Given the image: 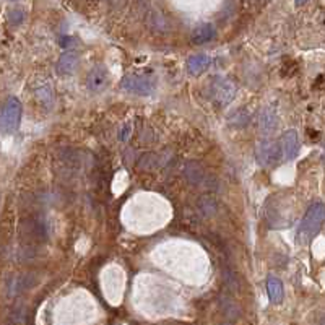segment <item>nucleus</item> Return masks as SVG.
Segmentation results:
<instances>
[{
    "mask_svg": "<svg viewBox=\"0 0 325 325\" xmlns=\"http://www.w3.org/2000/svg\"><path fill=\"white\" fill-rule=\"evenodd\" d=\"M210 62H212L210 57L205 56V54H195L187 61V68H189L190 75H200L210 67Z\"/></svg>",
    "mask_w": 325,
    "mask_h": 325,
    "instance_id": "14",
    "label": "nucleus"
},
{
    "mask_svg": "<svg viewBox=\"0 0 325 325\" xmlns=\"http://www.w3.org/2000/svg\"><path fill=\"white\" fill-rule=\"evenodd\" d=\"M283 158L281 143L275 140H262L255 148V159L260 166H273Z\"/></svg>",
    "mask_w": 325,
    "mask_h": 325,
    "instance_id": "4",
    "label": "nucleus"
},
{
    "mask_svg": "<svg viewBox=\"0 0 325 325\" xmlns=\"http://www.w3.org/2000/svg\"><path fill=\"white\" fill-rule=\"evenodd\" d=\"M223 280H224V283H226L228 286L237 288V280H236L234 273H232L230 268H224V270H223Z\"/></svg>",
    "mask_w": 325,
    "mask_h": 325,
    "instance_id": "21",
    "label": "nucleus"
},
{
    "mask_svg": "<svg viewBox=\"0 0 325 325\" xmlns=\"http://www.w3.org/2000/svg\"><path fill=\"white\" fill-rule=\"evenodd\" d=\"M21 234L30 241L34 242H44L49 237V226L43 218L33 217L28 218L21 224Z\"/></svg>",
    "mask_w": 325,
    "mask_h": 325,
    "instance_id": "6",
    "label": "nucleus"
},
{
    "mask_svg": "<svg viewBox=\"0 0 325 325\" xmlns=\"http://www.w3.org/2000/svg\"><path fill=\"white\" fill-rule=\"evenodd\" d=\"M221 309L228 317H237V315H239V309H237V306L230 299H221Z\"/></svg>",
    "mask_w": 325,
    "mask_h": 325,
    "instance_id": "19",
    "label": "nucleus"
},
{
    "mask_svg": "<svg viewBox=\"0 0 325 325\" xmlns=\"http://www.w3.org/2000/svg\"><path fill=\"white\" fill-rule=\"evenodd\" d=\"M281 150H283V159L285 161H291L297 156L299 153V139H297L296 130H286L281 137Z\"/></svg>",
    "mask_w": 325,
    "mask_h": 325,
    "instance_id": "9",
    "label": "nucleus"
},
{
    "mask_svg": "<svg viewBox=\"0 0 325 325\" xmlns=\"http://www.w3.org/2000/svg\"><path fill=\"white\" fill-rule=\"evenodd\" d=\"M236 85L232 83L231 80L228 78H215L212 81V86H210V93H212V98L217 101L219 106H226L230 104L236 96Z\"/></svg>",
    "mask_w": 325,
    "mask_h": 325,
    "instance_id": "5",
    "label": "nucleus"
},
{
    "mask_svg": "<svg viewBox=\"0 0 325 325\" xmlns=\"http://www.w3.org/2000/svg\"><path fill=\"white\" fill-rule=\"evenodd\" d=\"M109 83V73L108 68L103 65H98L94 68H91L88 72V77H86V86L91 93H101L108 88Z\"/></svg>",
    "mask_w": 325,
    "mask_h": 325,
    "instance_id": "8",
    "label": "nucleus"
},
{
    "mask_svg": "<svg viewBox=\"0 0 325 325\" xmlns=\"http://www.w3.org/2000/svg\"><path fill=\"white\" fill-rule=\"evenodd\" d=\"M249 122H250V112L247 111L246 108L237 109V111L232 112L230 119H228V124H230L231 127H234V129H242V127L249 125Z\"/></svg>",
    "mask_w": 325,
    "mask_h": 325,
    "instance_id": "16",
    "label": "nucleus"
},
{
    "mask_svg": "<svg viewBox=\"0 0 325 325\" xmlns=\"http://www.w3.org/2000/svg\"><path fill=\"white\" fill-rule=\"evenodd\" d=\"M197 205H199V210L205 215V217H215V215L218 213V202L210 195L200 197V200Z\"/></svg>",
    "mask_w": 325,
    "mask_h": 325,
    "instance_id": "17",
    "label": "nucleus"
},
{
    "mask_svg": "<svg viewBox=\"0 0 325 325\" xmlns=\"http://www.w3.org/2000/svg\"><path fill=\"white\" fill-rule=\"evenodd\" d=\"M23 18H25L23 10H12L10 13H8V21H10V25H13V26L21 25Z\"/></svg>",
    "mask_w": 325,
    "mask_h": 325,
    "instance_id": "20",
    "label": "nucleus"
},
{
    "mask_svg": "<svg viewBox=\"0 0 325 325\" xmlns=\"http://www.w3.org/2000/svg\"><path fill=\"white\" fill-rule=\"evenodd\" d=\"M325 221V205L322 202H315L308 208L303 221L297 230V242L299 244H309L317 236L322 224Z\"/></svg>",
    "mask_w": 325,
    "mask_h": 325,
    "instance_id": "1",
    "label": "nucleus"
},
{
    "mask_svg": "<svg viewBox=\"0 0 325 325\" xmlns=\"http://www.w3.org/2000/svg\"><path fill=\"white\" fill-rule=\"evenodd\" d=\"M78 65V56L73 51H65L57 61V72L61 75H72Z\"/></svg>",
    "mask_w": 325,
    "mask_h": 325,
    "instance_id": "11",
    "label": "nucleus"
},
{
    "mask_svg": "<svg viewBox=\"0 0 325 325\" xmlns=\"http://www.w3.org/2000/svg\"><path fill=\"white\" fill-rule=\"evenodd\" d=\"M267 293L273 304H281L283 294H285L283 293V283L277 277H273V275H270L267 278Z\"/></svg>",
    "mask_w": 325,
    "mask_h": 325,
    "instance_id": "15",
    "label": "nucleus"
},
{
    "mask_svg": "<svg viewBox=\"0 0 325 325\" xmlns=\"http://www.w3.org/2000/svg\"><path fill=\"white\" fill-rule=\"evenodd\" d=\"M320 325H325V317H324L322 320H320Z\"/></svg>",
    "mask_w": 325,
    "mask_h": 325,
    "instance_id": "23",
    "label": "nucleus"
},
{
    "mask_svg": "<svg viewBox=\"0 0 325 325\" xmlns=\"http://www.w3.org/2000/svg\"><path fill=\"white\" fill-rule=\"evenodd\" d=\"M215 36H217V31H215V26L210 25V23H203V25L197 26L192 33V43L194 44H205L210 43Z\"/></svg>",
    "mask_w": 325,
    "mask_h": 325,
    "instance_id": "13",
    "label": "nucleus"
},
{
    "mask_svg": "<svg viewBox=\"0 0 325 325\" xmlns=\"http://www.w3.org/2000/svg\"><path fill=\"white\" fill-rule=\"evenodd\" d=\"M221 325H232V324H230V322H224V324H221Z\"/></svg>",
    "mask_w": 325,
    "mask_h": 325,
    "instance_id": "24",
    "label": "nucleus"
},
{
    "mask_svg": "<svg viewBox=\"0 0 325 325\" xmlns=\"http://www.w3.org/2000/svg\"><path fill=\"white\" fill-rule=\"evenodd\" d=\"M294 2H296V5H303V3H306L308 0H294Z\"/></svg>",
    "mask_w": 325,
    "mask_h": 325,
    "instance_id": "22",
    "label": "nucleus"
},
{
    "mask_svg": "<svg viewBox=\"0 0 325 325\" xmlns=\"http://www.w3.org/2000/svg\"><path fill=\"white\" fill-rule=\"evenodd\" d=\"M21 112L23 108L20 99L15 98V96H10L3 104L2 116H0V129H2L3 134L10 135L13 132H16V129L20 127Z\"/></svg>",
    "mask_w": 325,
    "mask_h": 325,
    "instance_id": "2",
    "label": "nucleus"
},
{
    "mask_svg": "<svg viewBox=\"0 0 325 325\" xmlns=\"http://www.w3.org/2000/svg\"><path fill=\"white\" fill-rule=\"evenodd\" d=\"M184 176L187 177V181L190 182V184H205L208 179L207 172H205V169L200 166L199 163H194V161H189L186 164L184 168Z\"/></svg>",
    "mask_w": 325,
    "mask_h": 325,
    "instance_id": "12",
    "label": "nucleus"
},
{
    "mask_svg": "<svg viewBox=\"0 0 325 325\" xmlns=\"http://www.w3.org/2000/svg\"><path fill=\"white\" fill-rule=\"evenodd\" d=\"M278 127V116L277 111L272 106H267L260 111L259 116V129L263 135H270L277 130Z\"/></svg>",
    "mask_w": 325,
    "mask_h": 325,
    "instance_id": "10",
    "label": "nucleus"
},
{
    "mask_svg": "<svg viewBox=\"0 0 325 325\" xmlns=\"http://www.w3.org/2000/svg\"><path fill=\"white\" fill-rule=\"evenodd\" d=\"M159 164V156L155 153H146L140 158L139 161V168L141 169H155Z\"/></svg>",
    "mask_w": 325,
    "mask_h": 325,
    "instance_id": "18",
    "label": "nucleus"
},
{
    "mask_svg": "<svg viewBox=\"0 0 325 325\" xmlns=\"http://www.w3.org/2000/svg\"><path fill=\"white\" fill-rule=\"evenodd\" d=\"M122 88L127 93H134L139 96H148L152 94L156 88V78L152 75H127L122 80Z\"/></svg>",
    "mask_w": 325,
    "mask_h": 325,
    "instance_id": "3",
    "label": "nucleus"
},
{
    "mask_svg": "<svg viewBox=\"0 0 325 325\" xmlns=\"http://www.w3.org/2000/svg\"><path fill=\"white\" fill-rule=\"evenodd\" d=\"M114 2H117V0H114ZM119 2H124V0H119Z\"/></svg>",
    "mask_w": 325,
    "mask_h": 325,
    "instance_id": "25",
    "label": "nucleus"
},
{
    "mask_svg": "<svg viewBox=\"0 0 325 325\" xmlns=\"http://www.w3.org/2000/svg\"><path fill=\"white\" fill-rule=\"evenodd\" d=\"M36 285V278L33 275L25 273V275H12L5 283V290L8 297H15L21 293L28 291L30 288Z\"/></svg>",
    "mask_w": 325,
    "mask_h": 325,
    "instance_id": "7",
    "label": "nucleus"
}]
</instances>
